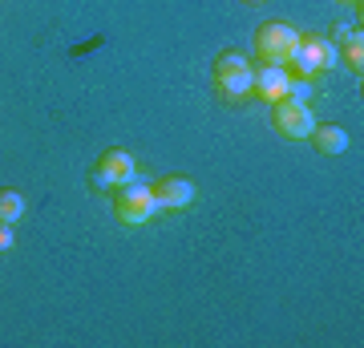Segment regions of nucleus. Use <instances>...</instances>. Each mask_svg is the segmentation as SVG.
Returning a JSON list of instances; mask_svg holds the SVG:
<instances>
[{"mask_svg":"<svg viewBox=\"0 0 364 348\" xmlns=\"http://www.w3.org/2000/svg\"><path fill=\"white\" fill-rule=\"evenodd\" d=\"M251 78H255V65L239 49H223L215 57V90H219V97H227V102L251 97Z\"/></svg>","mask_w":364,"mask_h":348,"instance_id":"f257e3e1","label":"nucleus"},{"mask_svg":"<svg viewBox=\"0 0 364 348\" xmlns=\"http://www.w3.org/2000/svg\"><path fill=\"white\" fill-rule=\"evenodd\" d=\"M336 61H340V49L332 45L328 33H299V49L287 65H291L296 78H316V73L332 69Z\"/></svg>","mask_w":364,"mask_h":348,"instance_id":"f03ea898","label":"nucleus"},{"mask_svg":"<svg viewBox=\"0 0 364 348\" xmlns=\"http://www.w3.org/2000/svg\"><path fill=\"white\" fill-rule=\"evenodd\" d=\"M299 49V28H291L287 21H267L255 28V53L263 65H287Z\"/></svg>","mask_w":364,"mask_h":348,"instance_id":"7ed1b4c3","label":"nucleus"},{"mask_svg":"<svg viewBox=\"0 0 364 348\" xmlns=\"http://www.w3.org/2000/svg\"><path fill=\"white\" fill-rule=\"evenodd\" d=\"M114 215L122 227H146V223L158 215V199H154V186L150 182H138L134 179L130 186H122L114 199Z\"/></svg>","mask_w":364,"mask_h":348,"instance_id":"20e7f679","label":"nucleus"},{"mask_svg":"<svg viewBox=\"0 0 364 348\" xmlns=\"http://www.w3.org/2000/svg\"><path fill=\"white\" fill-rule=\"evenodd\" d=\"M272 126L279 130L284 138L299 142V138H312L316 114L308 110V102H291V97H279V102L272 105Z\"/></svg>","mask_w":364,"mask_h":348,"instance_id":"39448f33","label":"nucleus"},{"mask_svg":"<svg viewBox=\"0 0 364 348\" xmlns=\"http://www.w3.org/2000/svg\"><path fill=\"white\" fill-rule=\"evenodd\" d=\"M90 182L97 191H122V186H130L134 182V154L130 150H105L97 158V170L90 174Z\"/></svg>","mask_w":364,"mask_h":348,"instance_id":"423d86ee","label":"nucleus"},{"mask_svg":"<svg viewBox=\"0 0 364 348\" xmlns=\"http://www.w3.org/2000/svg\"><path fill=\"white\" fill-rule=\"evenodd\" d=\"M287 81H291L287 65H259L251 78V93H259V102L275 105L279 97H287Z\"/></svg>","mask_w":364,"mask_h":348,"instance_id":"0eeeda50","label":"nucleus"},{"mask_svg":"<svg viewBox=\"0 0 364 348\" xmlns=\"http://www.w3.org/2000/svg\"><path fill=\"white\" fill-rule=\"evenodd\" d=\"M195 182L182 179V174H166L162 182H154V199H158V211H182V206L195 203Z\"/></svg>","mask_w":364,"mask_h":348,"instance_id":"6e6552de","label":"nucleus"},{"mask_svg":"<svg viewBox=\"0 0 364 348\" xmlns=\"http://www.w3.org/2000/svg\"><path fill=\"white\" fill-rule=\"evenodd\" d=\"M312 146L320 150V154H344L348 150V130L344 126H336V122H316V130H312Z\"/></svg>","mask_w":364,"mask_h":348,"instance_id":"1a4fd4ad","label":"nucleus"},{"mask_svg":"<svg viewBox=\"0 0 364 348\" xmlns=\"http://www.w3.org/2000/svg\"><path fill=\"white\" fill-rule=\"evenodd\" d=\"M21 215H25V194L0 186V223H21Z\"/></svg>","mask_w":364,"mask_h":348,"instance_id":"9d476101","label":"nucleus"},{"mask_svg":"<svg viewBox=\"0 0 364 348\" xmlns=\"http://www.w3.org/2000/svg\"><path fill=\"white\" fill-rule=\"evenodd\" d=\"M336 49H340V61L360 73V65H364V33H360V28H356V33H352L344 45H336Z\"/></svg>","mask_w":364,"mask_h":348,"instance_id":"9b49d317","label":"nucleus"},{"mask_svg":"<svg viewBox=\"0 0 364 348\" xmlns=\"http://www.w3.org/2000/svg\"><path fill=\"white\" fill-rule=\"evenodd\" d=\"M287 97H291V102H308V97H312V78H296V73H291V81H287Z\"/></svg>","mask_w":364,"mask_h":348,"instance_id":"f8f14e48","label":"nucleus"},{"mask_svg":"<svg viewBox=\"0 0 364 348\" xmlns=\"http://www.w3.org/2000/svg\"><path fill=\"white\" fill-rule=\"evenodd\" d=\"M13 247V223H0V251Z\"/></svg>","mask_w":364,"mask_h":348,"instance_id":"ddd939ff","label":"nucleus"},{"mask_svg":"<svg viewBox=\"0 0 364 348\" xmlns=\"http://www.w3.org/2000/svg\"><path fill=\"white\" fill-rule=\"evenodd\" d=\"M243 4H267V0H243Z\"/></svg>","mask_w":364,"mask_h":348,"instance_id":"4468645a","label":"nucleus"},{"mask_svg":"<svg viewBox=\"0 0 364 348\" xmlns=\"http://www.w3.org/2000/svg\"><path fill=\"white\" fill-rule=\"evenodd\" d=\"M340 4H356V0H340Z\"/></svg>","mask_w":364,"mask_h":348,"instance_id":"2eb2a0df","label":"nucleus"}]
</instances>
